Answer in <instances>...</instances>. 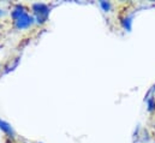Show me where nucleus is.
Wrapping results in <instances>:
<instances>
[{
  "label": "nucleus",
  "mask_w": 155,
  "mask_h": 143,
  "mask_svg": "<svg viewBox=\"0 0 155 143\" xmlns=\"http://www.w3.org/2000/svg\"><path fill=\"white\" fill-rule=\"evenodd\" d=\"M144 101L147 105V111L149 113H155V96H146Z\"/></svg>",
  "instance_id": "1"
},
{
  "label": "nucleus",
  "mask_w": 155,
  "mask_h": 143,
  "mask_svg": "<svg viewBox=\"0 0 155 143\" xmlns=\"http://www.w3.org/2000/svg\"><path fill=\"white\" fill-rule=\"evenodd\" d=\"M101 6H102V8H104L105 11H110L111 7H112V5H111L110 2H106V1H102V2H101Z\"/></svg>",
  "instance_id": "2"
},
{
  "label": "nucleus",
  "mask_w": 155,
  "mask_h": 143,
  "mask_svg": "<svg viewBox=\"0 0 155 143\" xmlns=\"http://www.w3.org/2000/svg\"><path fill=\"white\" fill-rule=\"evenodd\" d=\"M154 143H155V142H154Z\"/></svg>",
  "instance_id": "3"
}]
</instances>
